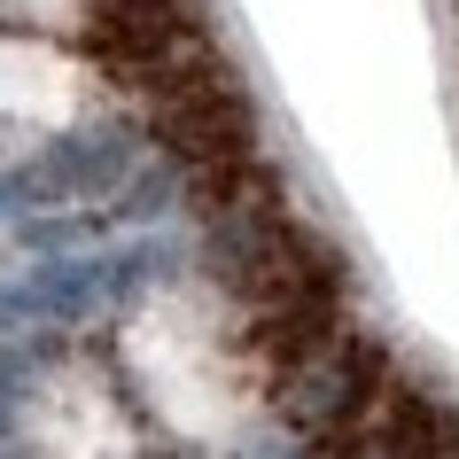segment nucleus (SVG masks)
Returning a JSON list of instances; mask_svg holds the SVG:
<instances>
[{"instance_id": "1", "label": "nucleus", "mask_w": 459, "mask_h": 459, "mask_svg": "<svg viewBox=\"0 0 459 459\" xmlns=\"http://www.w3.org/2000/svg\"><path fill=\"white\" fill-rule=\"evenodd\" d=\"M125 366L148 389V405L164 412L179 436H226L257 397V366H249L242 335L226 327L211 289H164L133 319L125 335Z\"/></svg>"}, {"instance_id": "2", "label": "nucleus", "mask_w": 459, "mask_h": 459, "mask_svg": "<svg viewBox=\"0 0 459 459\" xmlns=\"http://www.w3.org/2000/svg\"><path fill=\"white\" fill-rule=\"evenodd\" d=\"M86 63H71L48 39H0V109L24 125H71L86 109Z\"/></svg>"}, {"instance_id": "3", "label": "nucleus", "mask_w": 459, "mask_h": 459, "mask_svg": "<svg viewBox=\"0 0 459 459\" xmlns=\"http://www.w3.org/2000/svg\"><path fill=\"white\" fill-rule=\"evenodd\" d=\"M48 444L63 459H125L133 452V429H125L117 397H109L94 374H71V382L48 397Z\"/></svg>"}, {"instance_id": "4", "label": "nucleus", "mask_w": 459, "mask_h": 459, "mask_svg": "<svg viewBox=\"0 0 459 459\" xmlns=\"http://www.w3.org/2000/svg\"><path fill=\"white\" fill-rule=\"evenodd\" d=\"M24 24H48V31H94L101 24V0H8Z\"/></svg>"}]
</instances>
